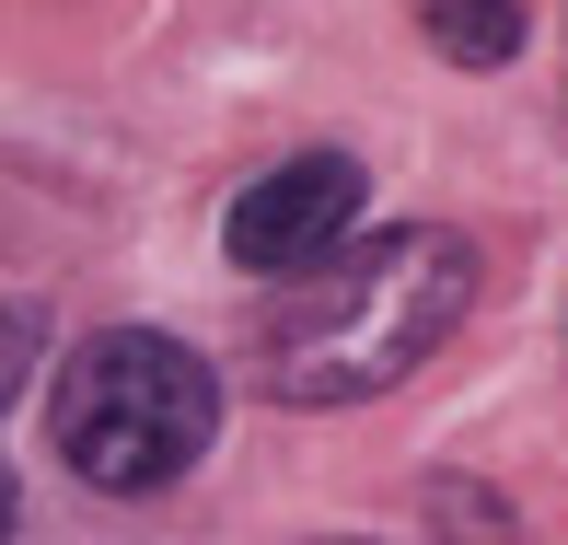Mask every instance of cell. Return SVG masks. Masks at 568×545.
<instances>
[{
  "label": "cell",
  "mask_w": 568,
  "mask_h": 545,
  "mask_svg": "<svg viewBox=\"0 0 568 545\" xmlns=\"http://www.w3.org/2000/svg\"><path fill=\"white\" fill-rule=\"evenodd\" d=\"M476 314V244L429 221H395L372 244H337L302 268V291L255 325L267 406H372Z\"/></svg>",
  "instance_id": "cell-1"
},
{
  "label": "cell",
  "mask_w": 568,
  "mask_h": 545,
  "mask_svg": "<svg viewBox=\"0 0 568 545\" xmlns=\"http://www.w3.org/2000/svg\"><path fill=\"white\" fill-rule=\"evenodd\" d=\"M221 430V372L186 349V336L151 325H105L59 360V395H47V441L82 487L105 499H151L174 487Z\"/></svg>",
  "instance_id": "cell-2"
},
{
  "label": "cell",
  "mask_w": 568,
  "mask_h": 545,
  "mask_svg": "<svg viewBox=\"0 0 568 545\" xmlns=\"http://www.w3.org/2000/svg\"><path fill=\"white\" fill-rule=\"evenodd\" d=\"M359 198H372V174H359L348 151H302V163L255 174V186L232 198L221 244H232V268H244V279H302V268H325V255L348 244Z\"/></svg>",
  "instance_id": "cell-3"
},
{
  "label": "cell",
  "mask_w": 568,
  "mask_h": 545,
  "mask_svg": "<svg viewBox=\"0 0 568 545\" xmlns=\"http://www.w3.org/2000/svg\"><path fill=\"white\" fill-rule=\"evenodd\" d=\"M418 23H429V47H442V59H464V70L523 59V36H534L523 0H418Z\"/></svg>",
  "instance_id": "cell-4"
}]
</instances>
